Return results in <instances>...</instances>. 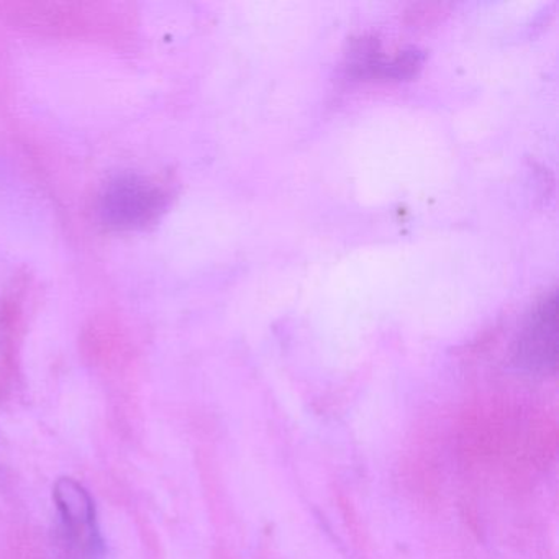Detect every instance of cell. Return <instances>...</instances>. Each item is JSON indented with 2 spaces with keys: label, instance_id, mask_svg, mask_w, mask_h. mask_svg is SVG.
Instances as JSON below:
<instances>
[{
  "label": "cell",
  "instance_id": "7a4b0ae2",
  "mask_svg": "<svg viewBox=\"0 0 559 559\" xmlns=\"http://www.w3.org/2000/svg\"><path fill=\"white\" fill-rule=\"evenodd\" d=\"M55 500L63 520L64 535L74 559H96L103 542L96 528V507L76 480L60 479L55 487Z\"/></svg>",
  "mask_w": 559,
  "mask_h": 559
},
{
  "label": "cell",
  "instance_id": "3957f363",
  "mask_svg": "<svg viewBox=\"0 0 559 559\" xmlns=\"http://www.w3.org/2000/svg\"><path fill=\"white\" fill-rule=\"evenodd\" d=\"M558 359V325L555 294L545 297L523 325L515 348V362L522 371L546 374L555 371Z\"/></svg>",
  "mask_w": 559,
  "mask_h": 559
},
{
  "label": "cell",
  "instance_id": "6da1fadb",
  "mask_svg": "<svg viewBox=\"0 0 559 559\" xmlns=\"http://www.w3.org/2000/svg\"><path fill=\"white\" fill-rule=\"evenodd\" d=\"M165 207V194L148 179L120 175L104 186L99 198V215L104 224L116 230H135L158 217Z\"/></svg>",
  "mask_w": 559,
  "mask_h": 559
}]
</instances>
